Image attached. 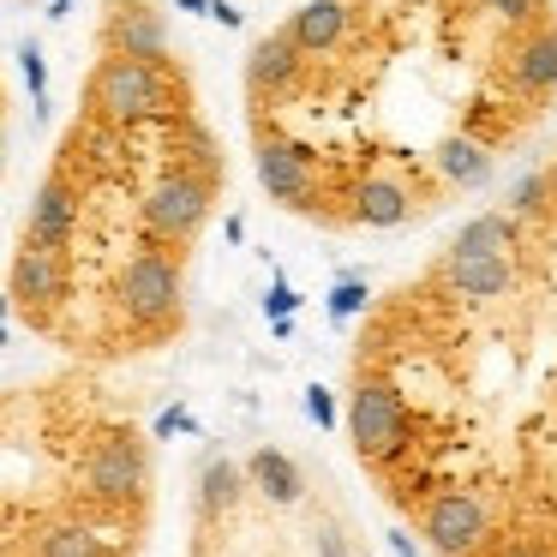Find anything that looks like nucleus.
<instances>
[{"mask_svg": "<svg viewBox=\"0 0 557 557\" xmlns=\"http://www.w3.org/2000/svg\"><path fill=\"white\" fill-rule=\"evenodd\" d=\"M342 432L425 557H557V145L366 306Z\"/></svg>", "mask_w": 557, "mask_h": 557, "instance_id": "1", "label": "nucleus"}, {"mask_svg": "<svg viewBox=\"0 0 557 557\" xmlns=\"http://www.w3.org/2000/svg\"><path fill=\"white\" fill-rule=\"evenodd\" d=\"M557 114V0H300L240 73L264 198L318 234L449 216Z\"/></svg>", "mask_w": 557, "mask_h": 557, "instance_id": "2", "label": "nucleus"}, {"mask_svg": "<svg viewBox=\"0 0 557 557\" xmlns=\"http://www.w3.org/2000/svg\"><path fill=\"white\" fill-rule=\"evenodd\" d=\"M228 150L162 0H97L78 97L7 252V312L66 366L121 372L193 324Z\"/></svg>", "mask_w": 557, "mask_h": 557, "instance_id": "3", "label": "nucleus"}, {"mask_svg": "<svg viewBox=\"0 0 557 557\" xmlns=\"http://www.w3.org/2000/svg\"><path fill=\"white\" fill-rule=\"evenodd\" d=\"M157 444L114 372L54 366L0 384V557H145Z\"/></svg>", "mask_w": 557, "mask_h": 557, "instance_id": "4", "label": "nucleus"}, {"mask_svg": "<svg viewBox=\"0 0 557 557\" xmlns=\"http://www.w3.org/2000/svg\"><path fill=\"white\" fill-rule=\"evenodd\" d=\"M181 557H377L336 473L282 444L198 468Z\"/></svg>", "mask_w": 557, "mask_h": 557, "instance_id": "5", "label": "nucleus"}, {"mask_svg": "<svg viewBox=\"0 0 557 557\" xmlns=\"http://www.w3.org/2000/svg\"><path fill=\"white\" fill-rule=\"evenodd\" d=\"M7 145H13V90H7V73H0V181H7Z\"/></svg>", "mask_w": 557, "mask_h": 557, "instance_id": "6", "label": "nucleus"}]
</instances>
